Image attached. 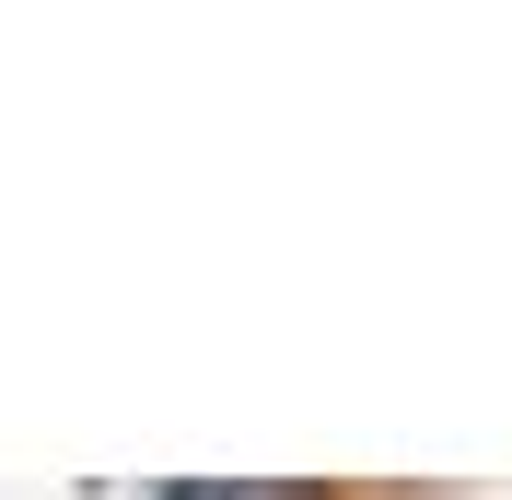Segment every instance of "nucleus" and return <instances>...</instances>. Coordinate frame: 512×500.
Instances as JSON below:
<instances>
[{
	"instance_id": "f257e3e1",
	"label": "nucleus",
	"mask_w": 512,
	"mask_h": 500,
	"mask_svg": "<svg viewBox=\"0 0 512 500\" xmlns=\"http://www.w3.org/2000/svg\"><path fill=\"white\" fill-rule=\"evenodd\" d=\"M175 500H291V489H175Z\"/></svg>"
}]
</instances>
